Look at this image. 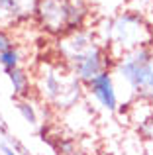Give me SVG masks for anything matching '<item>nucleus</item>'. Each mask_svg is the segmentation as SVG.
I'll use <instances>...</instances> for the list:
<instances>
[{
	"label": "nucleus",
	"instance_id": "1",
	"mask_svg": "<svg viewBox=\"0 0 153 155\" xmlns=\"http://www.w3.org/2000/svg\"><path fill=\"white\" fill-rule=\"evenodd\" d=\"M34 96L43 106L55 112H69L83 102L84 84L71 75V71L53 57L43 59L34 69Z\"/></svg>",
	"mask_w": 153,
	"mask_h": 155
},
{
	"label": "nucleus",
	"instance_id": "2",
	"mask_svg": "<svg viewBox=\"0 0 153 155\" xmlns=\"http://www.w3.org/2000/svg\"><path fill=\"white\" fill-rule=\"evenodd\" d=\"M92 30L98 41L112 53L114 59L128 51L153 45L151 22L139 10H134V8H124L118 14L104 18Z\"/></svg>",
	"mask_w": 153,
	"mask_h": 155
},
{
	"label": "nucleus",
	"instance_id": "3",
	"mask_svg": "<svg viewBox=\"0 0 153 155\" xmlns=\"http://www.w3.org/2000/svg\"><path fill=\"white\" fill-rule=\"evenodd\" d=\"M90 14V0H39L34 22L55 39L69 31L88 28Z\"/></svg>",
	"mask_w": 153,
	"mask_h": 155
},
{
	"label": "nucleus",
	"instance_id": "4",
	"mask_svg": "<svg viewBox=\"0 0 153 155\" xmlns=\"http://www.w3.org/2000/svg\"><path fill=\"white\" fill-rule=\"evenodd\" d=\"M151 63H153V45L139 47V49L128 51L124 55L116 57L114 65H112V73L126 84L132 94L138 96L139 88H142L143 81L151 69Z\"/></svg>",
	"mask_w": 153,
	"mask_h": 155
},
{
	"label": "nucleus",
	"instance_id": "5",
	"mask_svg": "<svg viewBox=\"0 0 153 155\" xmlns=\"http://www.w3.org/2000/svg\"><path fill=\"white\" fill-rule=\"evenodd\" d=\"M114 57L100 41H96L90 49H86L80 57H76L67 69L80 84H88L94 77H98L104 71H112Z\"/></svg>",
	"mask_w": 153,
	"mask_h": 155
},
{
	"label": "nucleus",
	"instance_id": "6",
	"mask_svg": "<svg viewBox=\"0 0 153 155\" xmlns=\"http://www.w3.org/2000/svg\"><path fill=\"white\" fill-rule=\"evenodd\" d=\"M98 41L94 30L92 28H83V30H75L69 34L55 38L53 43V57L61 61L63 65H71L76 57H80L86 49H90L94 43Z\"/></svg>",
	"mask_w": 153,
	"mask_h": 155
},
{
	"label": "nucleus",
	"instance_id": "7",
	"mask_svg": "<svg viewBox=\"0 0 153 155\" xmlns=\"http://www.w3.org/2000/svg\"><path fill=\"white\" fill-rule=\"evenodd\" d=\"M84 92L96 102L102 112L106 114H116L120 110V96L116 88V77L112 71H104L98 77L84 84Z\"/></svg>",
	"mask_w": 153,
	"mask_h": 155
},
{
	"label": "nucleus",
	"instance_id": "8",
	"mask_svg": "<svg viewBox=\"0 0 153 155\" xmlns=\"http://www.w3.org/2000/svg\"><path fill=\"white\" fill-rule=\"evenodd\" d=\"M39 0H0V28L14 30L35 20Z\"/></svg>",
	"mask_w": 153,
	"mask_h": 155
},
{
	"label": "nucleus",
	"instance_id": "9",
	"mask_svg": "<svg viewBox=\"0 0 153 155\" xmlns=\"http://www.w3.org/2000/svg\"><path fill=\"white\" fill-rule=\"evenodd\" d=\"M8 81H10L12 87V94L14 98H28V96H34V73L28 67H16L12 71L6 73Z\"/></svg>",
	"mask_w": 153,
	"mask_h": 155
},
{
	"label": "nucleus",
	"instance_id": "10",
	"mask_svg": "<svg viewBox=\"0 0 153 155\" xmlns=\"http://www.w3.org/2000/svg\"><path fill=\"white\" fill-rule=\"evenodd\" d=\"M14 104H16V110L18 114L22 116V120L30 126H39L41 122V112H39V102L35 96H28V98H14Z\"/></svg>",
	"mask_w": 153,
	"mask_h": 155
},
{
	"label": "nucleus",
	"instance_id": "11",
	"mask_svg": "<svg viewBox=\"0 0 153 155\" xmlns=\"http://www.w3.org/2000/svg\"><path fill=\"white\" fill-rule=\"evenodd\" d=\"M24 61H26L24 49H22V45H20L18 41L12 43L4 53H0V67L4 69V73L12 71V69H16V67H22Z\"/></svg>",
	"mask_w": 153,
	"mask_h": 155
},
{
	"label": "nucleus",
	"instance_id": "12",
	"mask_svg": "<svg viewBox=\"0 0 153 155\" xmlns=\"http://www.w3.org/2000/svg\"><path fill=\"white\" fill-rule=\"evenodd\" d=\"M135 98H138L139 102L153 104V63H151V69H149V73H147V77H145V81H143V84H142V88H139Z\"/></svg>",
	"mask_w": 153,
	"mask_h": 155
},
{
	"label": "nucleus",
	"instance_id": "13",
	"mask_svg": "<svg viewBox=\"0 0 153 155\" xmlns=\"http://www.w3.org/2000/svg\"><path fill=\"white\" fill-rule=\"evenodd\" d=\"M12 43H16L14 35H12L10 30H4V28H0V53H4L8 49V47L12 45Z\"/></svg>",
	"mask_w": 153,
	"mask_h": 155
},
{
	"label": "nucleus",
	"instance_id": "14",
	"mask_svg": "<svg viewBox=\"0 0 153 155\" xmlns=\"http://www.w3.org/2000/svg\"><path fill=\"white\" fill-rule=\"evenodd\" d=\"M0 153H2V155H20L10 143H8V141H0Z\"/></svg>",
	"mask_w": 153,
	"mask_h": 155
},
{
	"label": "nucleus",
	"instance_id": "15",
	"mask_svg": "<svg viewBox=\"0 0 153 155\" xmlns=\"http://www.w3.org/2000/svg\"><path fill=\"white\" fill-rule=\"evenodd\" d=\"M124 2H128V4H132V2H138V0H124Z\"/></svg>",
	"mask_w": 153,
	"mask_h": 155
}]
</instances>
